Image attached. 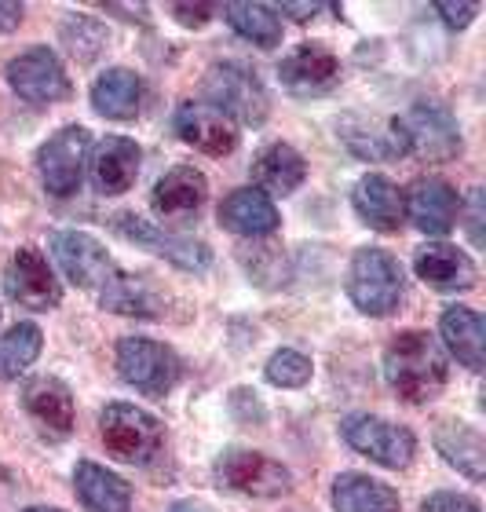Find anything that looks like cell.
Returning <instances> with one entry per match:
<instances>
[{"label":"cell","mask_w":486,"mask_h":512,"mask_svg":"<svg viewBox=\"0 0 486 512\" xmlns=\"http://www.w3.org/2000/svg\"><path fill=\"white\" fill-rule=\"evenodd\" d=\"M384 377H388L391 392L399 395L402 403H432L450 381V363H446L443 344L424 330L395 333L391 344L384 348Z\"/></svg>","instance_id":"obj_1"},{"label":"cell","mask_w":486,"mask_h":512,"mask_svg":"<svg viewBox=\"0 0 486 512\" xmlns=\"http://www.w3.org/2000/svg\"><path fill=\"white\" fill-rule=\"evenodd\" d=\"M402 293H406V278H402V264L391 253H384V249H359V253L351 256L348 297L362 315L384 319L391 311H399Z\"/></svg>","instance_id":"obj_2"},{"label":"cell","mask_w":486,"mask_h":512,"mask_svg":"<svg viewBox=\"0 0 486 512\" xmlns=\"http://www.w3.org/2000/svg\"><path fill=\"white\" fill-rule=\"evenodd\" d=\"M99 439L117 461L150 465L165 447V425L154 414H147L143 406L110 403L99 414Z\"/></svg>","instance_id":"obj_3"},{"label":"cell","mask_w":486,"mask_h":512,"mask_svg":"<svg viewBox=\"0 0 486 512\" xmlns=\"http://www.w3.org/2000/svg\"><path fill=\"white\" fill-rule=\"evenodd\" d=\"M201 92L209 99L212 110L238 125H264L271 114V96L264 81L242 63H216L201 81Z\"/></svg>","instance_id":"obj_4"},{"label":"cell","mask_w":486,"mask_h":512,"mask_svg":"<svg viewBox=\"0 0 486 512\" xmlns=\"http://www.w3.org/2000/svg\"><path fill=\"white\" fill-rule=\"evenodd\" d=\"M88 158H92V132L85 125H66L59 128L48 143L37 150V172H41L44 191L52 198H70L77 194L85 180Z\"/></svg>","instance_id":"obj_5"},{"label":"cell","mask_w":486,"mask_h":512,"mask_svg":"<svg viewBox=\"0 0 486 512\" xmlns=\"http://www.w3.org/2000/svg\"><path fill=\"white\" fill-rule=\"evenodd\" d=\"M340 436L362 458L377 461L384 469H406L417 454V439L406 425L384 421L377 414H348L340 421Z\"/></svg>","instance_id":"obj_6"},{"label":"cell","mask_w":486,"mask_h":512,"mask_svg":"<svg viewBox=\"0 0 486 512\" xmlns=\"http://www.w3.org/2000/svg\"><path fill=\"white\" fill-rule=\"evenodd\" d=\"M212 472L227 491L249 498H282L293 491V472L260 450H223Z\"/></svg>","instance_id":"obj_7"},{"label":"cell","mask_w":486,"mask_h":512,"mask_svg":"<svg viewBox=\"0 0 486 512\" xmlns=\"http://www.w3.org/2000/svg\"><path fill=\"white\" fill-rule=\"evenodd\" d=\"M117 374L143 395H165L180 381V359L169 344L150 337H125L117 344Z\"/></svg>","instance_id":"obj_8"},{"label":"cell","mask_w":486,"mask_h":512,"mask_svg":"<svg viewBox=\"0 0 486 512\" xmlns=\"http://www.w3.org/2000/svg\"><path fill=\"white\" fill-rule=\"evenodd\" d=\"M406 136V154H417L424 161H450L461 154V125L443 103L421 99L399 118Z\"/></svg>","instance_id":"obj_9"},{"label":"cell","mask_w":486,"mask_h":512,"mask_svg":"<svg viewBox=\"0 0 486 512\" xmlns=\"http://www.w3.org/2000/svg\"><path fill=\"white\" fill-rule=\"evenodd\" d=\"M8 85L11 92H19L26 103H59V99H70V77H66V66L59 63V55L44 44H33L22 55H15L8 63Z\"/></svg>","instance_id":"obj_10"},{"label":"cell","mask_w":486,"mask_h":512,"mask_svg":"<svg viewBox=\"0 0 486 512\" xmlns=\"http://www.w3.org/2000/svg\"><path fill=\"white\" fill-rule=\"evenodd\" d=\"M4 289H8V297L15 304L30 311H48L63 300V286H59L48 256L33 246L15 249V256L4 267Z\"/></svg>","instance_id":"obj_11"},{"label":"cell","mask_w":486,"mask_h":512,"mask_svg":"<svg viewBox=\"0 0 486 512\" xmlns=\"http://www.w3.org/2000/svg\"><path fill=\"white\" fill-rule=\"evenodd\" d=\"M402 213L410 216L417 231L443 238L454 231L457 216H461V194L443 176H421L402 191Z\"/></svg>","instance_id":"obj_12"},{"label":"cell","mask_w":486,"mask_h":512,"mask_svg":"<svg viewBox=\"0 0 486 512\" xmlns=\"http://www.w3.org/2000/svg\"><path fill=\"white\" fill-rule=\"evenodd\" d=\"M52 256L63 267V275L81 289L106 286L117 267L106 253V246L88 231H55L52 235Z\"/></svg>","instance_id":"obj_13"},{"label":"cell","mask_w":486,"mask_h":512,"mask_svg":"<svg viewBox=\"0 0 486 512\" xmlns=\"http://www.w3.org/2000/svg\"><path fill=\"white\" fill-rule=\"evenodd\" d=\"M22 410L30 414L33 425L41 428V436L55 439V443L74 432V421H77L74 392L59 377L41 374L22 384Z\"/></svg>","instance_id":"obj_14"},{"label":"cell","mask_w":486,"mask_h":512,"mask_svg":"<svg viewBox=\"0 0 486 512\" xmlns=\"http://www.w3.org/2000/svg\"><path fill=\"white\" fill-rule=\"evenodd\" d=\"M172 128L187 147L201 150L209 158H227L238 147V125L223 118L220 110H212L209 103H180L172 114Z\"/></svg>","instance_id":"obj_15"},{"label":"cell","mask_w":486,"mask_h":512,"mask_svg":"<svg viewBox=\"0 0 486 512\" xmlns=\"http://www.w3.org/2000/svg\"><path fill=\"white\" fill-rule=\"evenodd\" d=\"M413 271L424 286H432L435 293H468L476 289L479 271L476 260L457 246H446V242H428V246L417 249L413 256Z\"/></svg>","instance_id":"obj_16"},{"label":"cell","mask_w":486,"mask_h":512,"mask_svg":"<svg viewBox=\"0 0 486 512\" xmlns=\"http://www.w3.org/2000/svg\"><path fill=\"white\" fill-rule=\"evenodd\" d=\"M139 161L143 150L136 147V139L128 136H106L96 143L92 158H88V172H92V187L103 198H117V194L132 191V183L139 176Z\"/></svg>","instance_id":"obj_17"},{"label":"cell","mask_w":486,"mask_h":512,"mask_svg":"<svg viewBox=\"0 0 486 512\" xmlns=\"http://www.w3.org/2000/svg\"><path fill=\"white\" fill-rule=\"evenodd\" d=\"M278 77L293 96H322L340 85V59L326 44H300L278 63Z\"/></svg>","instance_id":"obj_18"},{"label":"cell","mask_w":486,"mask_h":512,"mask_svg":"<svg viewBox=\"0 0 486 512\" xmlns=\"http://www.w3.org/2000/svg\"><path fill=\"white\" fill-rule=\"evenodd\" d=\"M209 198V180L205 172H198L194 165H176L154 183V194H150V205L161 220L169 224H183L191 216L201 213V205Z\"/></svg>","instance_id":"obj_19"},{"label":"cell","mask_w":486,"mask_h":512,"mask_svg":"<svg viewBox=\"0 0 486 512\" xmlns=\"http://www.w3.org/2000/svg\"><path fill=\"white\" fill-rule=\"evenodd\" d=\"M216 216H220L223 231L242 235V238H267V235H275L278 224H282L278 205L271 202L264 191H256V187H238V191H231L220 202V213Z\"/></svg>","instance_id":"obj_20"},{"label":"cell","mask_w":486,"mask_h":512,"mask_svg":"<svg viewBox=\"0 0 486 512\" xmlns=\"http://www.w3.org/2000/svg\"><path fill=\"white\" fill-rule=\"evenodd\" d=\"M337 128L344 147L362 161H391L406 154L399 118H344Z\"/></svg>","instance_id":"obj_21"},{"label":"cell","mask_w":486,"mask_h":512,"mask_svg":"<svg viewBox=\"0 0 486 512\" xmlns=\"http://www.w3.org/2000/svg\"><path fill=\"white\" fill-rule=\"evenodd\" d=\"M351 205H355L362 224L370 227V231H381V235H395L402 220H406V213H402V191L381 172H370V176H362L355 183Z\"/></svg>","instance_id":"obj_22"},{"label":"cell","mask_w":486,"mask_h":512,"mask_svg":"<svg viewBox=\"0 0 486 512\" xmlns=\"http://www.w3.org/2000/svg\"><path fill=\"white\" fill-rule=\"evenodd\" d=\"M439 333H443L446 348L457 363L468 366V370H483L486 366V322L479 311L465 308V304H454V308L443 311L439 319Z\"/></svg>","instance_id":"obj_23"},{"label":"cell","mask_w":486,"mask_h":512,"mask_svg":"<svg viewBox=\"0 0 486 512\" xmlns=\"http://www.w3.org/2000/svg\"><path fill=\"white\" fill-rule=\"evenodd\" d=\"M99 308L114 311V315H136V319H161L165 315V300L154 289V282L143 275H125L114 271L110 282L99 293Z\"/></svg>","instance_id":"obj_24"},{"label":"cell","mask_w":486,"mask_h":512,"mask_svg":"<svg viewBox=\"0 0 486 512\" xmlns=\"http://www.w3.org/2000/svg\"><path fill=\"white\" fill-rule=\"evenodd\" d=\"M74 491L88 512H128L132 509V487L117 472L103 469L96 461H77Z\"/></svg>","instance_id":"obj_25"},{"label":"cell","mask_w":486,"mask_h":512,"mask_svg":"<svg viewBox=\"0 0 486 512\" xmlns=\"http://www.w3.org/2000/svg\"><path fill=\"white\" fill-rule=\"evenodd\" d=\"M329 502L337 512H402L399 494L384 480H373L366 472H340L333 480Z\"/></svg>","instance_id":"obj_26"},{"label":"cell","mask_w":486,"mask_h":512,"mask_svg":"<svg viewBox=\"0 0 486 512\" xmlns=\"http://www.w3.org/2000/svg\"><path fill=\"white\" fill-rule=\"evenodd\" d=\"M253 180L260 183L256 191L271 194H293L307 180V161L304 154L289 143H271L253 158Z\"/></svg>","instance_id":"obj_27"},{"label":"cell","mask_w":486,"mask_h":512,"mask_svg":"<svg viewBox=\"0 0 486 512\" xmlns=\"http://www.w3.org/2000/svg\"><path fill=\"white\" fill-rule=\"evenodd\" d=\"M139 103H143V81L136 70L110 66L92 85V107L110 121H132L139 114Z\"/></svg>","instance_id":"obj_28"},{"label":"cell","mask_w":486,"mask_h":512,"mask_svg":"<svg viewBox=\"0 0 486 512\" xmlns=\"http://www.w3.org/2000/svg\"><path fill=\"white\" fill-rule=\"evenodd\" d=\"M435 447L468 480L479 483L486 476V447L479 428L465 425V421H443L435 428Z\"/></svg>","instance_id":"obj_29"},{"label":"cell","mask_w":486,"mask_h":512,"mask_svg":"<svg viewBox=\"0 0 486 512\" xmlns=\"http://www.w3.org/2000/svg\"><path fill=\"white\" fill-rule=\"evenodd\" d=\"M223 19L238 37L253 41L256 48H278L282 44V22L267 4H223Z\"/></svg>","instance_id":"obj_30"},{"label":"cell","mask_w":486,"mask_h":512,"mask_svg":"<svg viewBox=\"0 0 486 512\" xmlns=\"http://www.w3.org/2000/svg\"><path fill=\"white\" fill-rule=\"evenodd\" d=\"M44 348V333L33 322H19L0 337V377H19L37 363Z\"/></svg>","instance_id":"obj_31"},{"label":"cell","mask_w":486,"mask_h":512,"mask_svg":"<svg viewBox=\"0 0 486 512\" xmlns=\"http://www.w3.org/2000/svg\"><path fill=\"white\" fill-rule=\"evenodd\" d=\"M264 374L275 388H304V384L311 381V374H315V363H311L304 352L282 348V352H275L267 359Z\"/></svg>","instance_id":"obj_32"},{"label":"cell","mask_w":486,"mask_h":512,"mask_svg":"<svg viewBox=\"0 0 486 512\" xmlns=\"http://www.w3.org/2000/svg\"><path fill=\"white\" fill-rule=\"evenodd\" d=\"M63 41L66 48L81 59V63H92L99 52H103L106 44H110V33L99 26L96 19H85V15H77V19H70L63 26Z\"/></svg>","instance_id":"obj_33"},{"label":"cell","mask_w":486,"mask_h":512,"mask_svg":"<svg viewBox=\"0 0 486 512\" xmlns=\"http://www.w3.org/2000/svg\"><path fill=\"white\" fill-rule=\"evenodd\" d=\"M150 249H158L165 260H172V264L183 267V271H205V267L212 264L209 246L198 242V238H176V235H165V231H161Z\"/></svg>","instance_id":"obj_34"},{"label":"cell","mask_w":486,"mask_h":512,"mask_svg":"<svg viewBox=\"0 0 486 512\" xmlns=\"http://www.w3.org/2000/svg\"><path fill=\"white\" fill-rule=\"evenodd\" d=\"M421 512H483L476 498L468 494H454V491H435L424 498Z\"/></svg>","instance_id":"obj_35"},{"label":"cell","mask_w":486,"mask_h":512,"mask_svg":"<svg viewBox=\"0 0 486 512\" xmlns=\"http://www.w3.org/2000/svg\"><path fill=\"white\" fill-rule=\"evenodd\" d=\"M435 11L443 15L446 26H454V30H465L468 22L479 15V4H450V0H439V4H435Z\"/></svg>","instance_id":"obj_36"},{"label":"cell","mask_w":486,"mask_h":512,"mask_svg":"<svg viewBox=\"0 0 486 512\" xmlns=\"http://www.w3.org/2000/svg\"><path fill=\"white\" fill-rule=\"evenodd\" d=\"M172 15H176L183 26L201 30V26L212 19V4H172Z\"/></svg>","instance_id":"obj_37"},{"label":"cell","mask_w":486,"mask_h":512,"mask_svg":"<svg viewBox=\"0 0 486 512\" xmlns=\"http://www.w3.org/2000/svg\"><path fill=\"white\" fill-rule=\"evenodd\" d=\"M322 8H326V4H318V0H311V4L286 0V4H278V8H271V11H282V15H289V19H296V22H311Z\"/></svg>","instance_id":"obj_38"},{"label":"cell","mask_w":486,"mask_h":512,"mask_svg":"<svg viewBox=\"0 0 486 512\" xmlns=\"http://www.w3.org/2000/svg\"><path fill=\"white\" fill-rule=\"evenodd\" d=\"M483 191H472V213H468V235H472V246H483Z\"/></svg>","instance_id":"obj_39"},{"label":"cell","mask_w":486,"mask_h":512,"mask_svg":"<svg viewBox=\"0 0 486 512\" xmlns=\"http://www.w3.org/2000/svg\"><path fill=\"white\" fill-rule=\"evenodd\" d=\"M22 15L26 8L22 4H11V0H0V33H11L22 26Z\"/></svg>","instance_id":"obj_40"},{"label":"cell","mask_w":486,"mask_h":512,"mask_svg":"<svg viewBox=\"0 0 486 512\" xmlns=\"http://www.w3.org/2000/svg\"><path fill=\"white\" fill-rule=\"evenodd\" d=\"M110 15H128L125 22H147V8L143 4H103Z\"/></svg>","instance_id":"obj_41"},{"label":"cell","mask_w":486,"mask_h":512,"mask_svg":"<svg viewBox=\"0 0 486 512\" xmlns=\"http://www.w3.org/2000/svg\"><path fill=\"white\" fill-rule=\"evenodd\" d=\"M26 512H63V509H48V505H33V509H26Z\"/></svg>","instance_id":"obj_42"},{"label":"cell","mask_w":486,"mask_h":512,"mask_svg":"<svg viewBox=\"0 0 486 512\" xmlns=\"http://www.w3.org/2000/svg\"><path fill=\"white\" fill-rule=\"evenodd\" d=\"M176 512H187V509H176Z\"/></svg>","instance_id":"obj_43"}]
</instances>
